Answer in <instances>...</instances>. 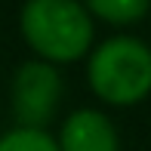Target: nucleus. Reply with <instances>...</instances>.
<instances>
[{
  "instance_id": "obj_3",
  "label": "nucleus",
  "mask_w": 151,
  "mask_h": 151,
  "mask_svg": "<svg viewBox=\"0 0 151 151\" xmlns=\"http://www.w3.org/2000/svg\"><path fill=\"white\" fill-rule=\"evenodd\" d=\"M65 99V74L62 68L40 59H25L9 77V111L16 127L50 129Z\"/></svg>"
},
{
  "instance_id": "obj_4",
  "label": "nucleus",
  "mask_w": 151,
  "mask_h": 151,
  "mask_svg": "<svg viewBox=\"0 0 151 151\" xmlns=\"http://www.w3.org/2000/svg\"><path fill=\"white\" fill-rule=\"evenodd\" d=\"M59 151H120V129L114 117L99 105H80L71 108L59 120L56 133Z\"/></svg>"
},
{
  "instance_id": "obj_7",
  "label": "nucleus",
  "mask_w": 151,
  "mask_h": 151,
  "mask_svg": "<svg viewBox=\"0 0 151 151\" xmlns=\"http://www.w3.org/2000/svg\"><path fill=\"white\" fill-rule=\"evenodd\" d=\"M148 43H151V40H148Z\"/></svg>"
},
{
  "instance_id": "obj_6",
  "label": "nucleus",
  "mask_w": 151,
  "mask_h": 151,
  "mask_svg": "<svg viewBox=\"0 0 151 151\" xmlns=\"http://www.w3.org/2000/svg\"><path fill=\"white\" fill-rule=\"evenodd\" d=\"M0 151H59L52 129H31V127H16L0 133Z\"/></svg>"
},
{
  "instance_id": "obj_5",
  "label": "nucleus",
  "mask_w": 151,
  "mask_h": 151,
  "mask_svg": "<svg viewBox=\"0 0 151 151\" xmlns=\"http://www.w3.org/2000/svg\"><path fill=\"white\" fill-rule=\"evenodd\" d=\"M86 12L96 25H108L114 31H133L139 22L151 19V0H83Z\"/></svg>"
},
{
  "instance_id": "obj_1",
  "label": "nucleus",
  "mask_w": 151,
  "mask_h": 151,
  "mask_svg": "<svg viewBox=\"0 0 151 151\" xmlns=\"http://www.w3.org/2000/svg\"><path fill=\"white\" fill-rule=\"evenodd\" d=\"M83 74L99 108H136L151 99V43L133 31H114L96 40Z\"/></svg>"
},
{
  "instance_id": "obj_2",
  "label": "nucleus",
  "mask_w": 151,
  "mask_h": 151,
  "mask_svg": "<svg viewBox=\"0 0 151 151\" xmlns=\"http://www.w3.org/2000/svg\"><path fill=\"white\" fill-rule=\"evenodd\" d=\"M19 37L31 59L56 68L77 65L96 46V22L83 0H22Z\"/></svg>"
}]
</instances>
